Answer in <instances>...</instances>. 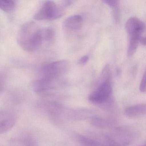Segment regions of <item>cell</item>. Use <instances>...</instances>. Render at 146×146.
I'll use <instances>...</instances> for the list:
<instances>
[{"mask_svg": "<svg viewBox=\"0 0 146 146\" xmlns=\"http://www.w3.org/2000/svg\"><path fill=\"white\" fill-rule=\"evenodd\" d=\"M83 24V19L80 15H75L68 17L63 23V27L69 30L77 31L80 29Z\"/></svg>", "mask_w": 146, "mask_h": 146, "instance_id": "cell-9", "label": "cell"}, {"mask_svg": "<svg viewBox=\"0 0 146 146\" xmlns=\"http://www.w3.org/2000/svg\"><path fill=\"white\" fill-rule=\"evenodd\" d=\"M139 42L142 44V45L145 46L146 45V38L144 36H141V38L139 39Z\"/></svg>", "mask_w": 146, "mask_h": 146, "instance_id": "cell-17", "label": "cell"}, {"mask_svg": "<svg viewBox=\"0 0 146 146\" xmlns=\"http://www.w3.org/2000/svg\"><path fill=\"white\" fill-rule=\"evenodd\" d=\"M17 117L14 112L8 109H0V134L10 130L15 125Z\"/></svg>", "mask_w": 146, "mask_h": 146, "instance_id": "cell-6", "label": "cell"}, {"mask_svg": "<svg viewBox=\"0 0 146 146\" xmlns=\"http://www.w3.org/2000/svg\"><path fill=\"white\" fill-rule=\"evenodd\" d=\"M97 89L89 96L90 101L97 104L105 103L110 98L112 92L111 80L101 79Z\"/></svg>", "mask_w": 146, "mask_h": 146, "instance_id": "cell-4", "label": "cell"}, {"mask_svg": "<svg viewBox=\"0 0 146 146\" xmlns=\"http://www.w3.org/2000/svg\"><path fill=\"white\" fill-rule=\"evenodd\" d=\"M58 78H40L33 84L34 91L39 94H44L50 90L57 87L59 83Z\"/></svg>", "mask_w": 146, "mask_h": 146, "instance_id": "cell-7", "label": "cell"}, {"mask_svg": "<svg viewBox=\"0 0 146 146\" xmlns=\"http://www.w3.org/2000/svg\"><path fill=\"white\" fill-rule=\"evenodd\" d=\"M139 40L133 38H129V42L127 49V55L131 57L136 51L139 43Z\"/></svg>", "mask_w": 146, "mask_h": 146, "instance_id": "cell-13", "label": "cell"}, {"mask_svg": "<svg viewBox=\"0 0 146 146\" xmlns=\"http://www.w3.org/2000/svg\"><path fill=\"white\" fill-rule=\"evenodd\" d=\"M16 7L15 1L12 0H0V9L6 13L12 12Z\"/></svg>", "mask_w": 146, "mask_h": 146, "instance_id": "cell-11", "label": "cell"}, {"mask_svg": "<svg viewBox=\"0 0 146 146\" xmlns=\"http://www.w3.org/2000/svg\"><path fill=\"white\" fill-rule=\"evenodd\" d=\"M146 146V144L145 143V144H143V145H140V146Z\"/></svg>", "mask_w": 146, "mask_h": 146, "instance_id": "cell-20", "label": "cell"}, {"mask_svg": "<svg viewBox=\"0 0 146 146\" xmlns=\"http://www.w3.org/2000/svg\"><path fill=\"white\" fill-rule=\"evenodd\" d=\"M68 63L65 60L54 61L44 65L39 70L40 78H59L67 70Z\"/></svg>", "mask_w": 146, "mask_h": 146, "instance_id": "cell-3", "label": "cell"}, {"mask_svg": "<svg viewBox=\"0 0 146 146\" xmlns=\"http://www.w3.org/2000/svg\"><path fill=\"white\" fill-rule=\"evenodd\" d=\"M140 90L141 92L144 93L146 92V73L144 72L142 78L140 85Z\"/></svg>", "mask_w": 146, "mask_h": 146, "instance_id": "cell-15", "label": "cell"}, {"mask_svg": "<svg viewBox=\"0 0 146 146\" xmlns=\"http://www.w3.org/2000/svg\"><path fill=\"white\" fill-rule=\"evenodd\" d=\"M17 41L20 47L26 52L36 51L46 42L43 28H40L35 22L25 23L19 30Z\"/></svg>", "mask_w": 146, "mask_h": 146, "instance_id": "cell-1", "label": "cell"}, {"mask_svg": "<svg viewBox=\"0 0 146 146\" xmlns=\"http://www.w3.org/2000/svg\"><path fill=\"white\" fill-rule=\"evenodd\" d=\"M103 2L109 6L112 9L114 19L116 21L118 20L119 17V1H104Z\"/></svg>", "mask_w": 146, "mask_h": 146, "instance_id": "cell-12", "label": "cell"}, {"mask_svg": "<svg viewBox=\"0 0 146 146\" xmlns=\"http://www.w3.org/2000/svg\"><path fill=\"white\" fill-rule=\"evenodd\" d=\"M94 122L96 125L98 126H100L101 127L103 126H106L108 125L107 122L104 119L99 118H95L94 120Z\"/></svg>", "mask_w": 146, "mask_h": 146, "instance_id": "cell-14", "label": "cell"}, {"mask_svg": "<svg viewBox=\"0 0 146 146\" xmlns=\"http://www.w3.org/2000/svg\"><path fill=\"white\" fill-rule=\"evenodd\" d=\"M146 112V105L140 104L126 108L124 110V114L129 117L134 118L141 117Z\"/></svg>", "mask_w": 146, "mask_h": 146, "instance_id": "cell-10", "label": "cell"}, {"mask_svg": "<svg viewBox=\"0 0 146 146\" xmlns=\"http://www.w3.org/2000/svg\"><path fill=\"white\" fill-rule=\"evenodd\" d=\"M89 57L87 55H85V56H83L81 58L79 59L78 61V63L80 64L84 65L88 61Z\"/></svg>", "mask_w": 146, "mask_h": 146, "instance_id": "cell-16", "label": "cell"}, {"mask_svg": "<svg viewBox=\"0 0 146 146\" xmlns=\"http://www.w3.org/2000/svg\"><path fill=\"white\" fill-rule=\"evenodd\" d=\"M110 146H125L130 141L129 134L124 130H119L108 137Z\"/></svg>", "mask_w": 146, "mask_h": 146, "instance_id": "cell-8", "label": "cell"}, {"mask_svg": "<svg viewBox=\"0 0 146 146\" xmlns=\"http://www.w3.org/2000/svg\"><path fill=\"white\" fill-rule=\"evenodd\" d=\"M145 24L137 18L131 17L125 23V29L129 38L140 39L145 31Z\"/></svg>", "mask_w": 146, "mask_h": 146, "instance_id": "cell-5", "label": "cell"}, {"mask_svg": "<svg viewBox=\"0 0 146 146\" xmlns=\"http://www.w3.org/2000/svg\"><path fill=\"white\" fill-rule=\"evenodd\" d=\"M72 1H62L57 5L54 1H46L34 16L37 20H53L59 18L65 13L66 8L72 3Z\"/></svg>", "mask_w": 146, "mask_h": 146, "instance_id": "cell-2", "label": "cell"}, {"mask_svg": "<svg viewBox=\"0 0 146 146\" xmlns=\"http://www.w3.org/2000/svg\"><path fill=\"white\" fill-rule=\"evenodd\" d=\"M4 87V80H1L0 81V93L3 90Z\"/></svg>", "mask_w": 146, "mask_h": 146, "instance_id": "cell-18", "label": "cell"}, {"mask_svg": "<svg viewBox=\"0 0 146 146\" xmlns=\"http://www.w3.org/2000/svg\"><path fill=\"white\" fill-rule=\"evenodd\" d=\"M5 80V77L1 71H0V80Z\"/></svg>", "mask_w": 146, "mask_h": 146, "instance_id": "cell-19", "label": "cell"}]
</instances>
